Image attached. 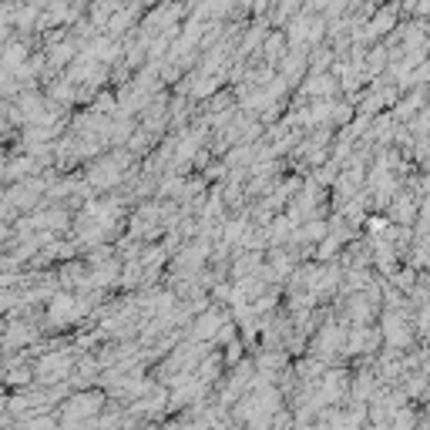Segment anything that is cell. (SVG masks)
<instances>
[{
    "mask_svg": "<svg viewBox=\"0 0 430 430\" xmlns=\"http://www.w3.org/2000/svg\"><path fill=\"white\" fill-rule=\"evenodd\" d=\"M98 407H101V393H84V397H74V400H71L64 414H67V420H71L74 414H81V417H84V414H94Z\"/></svg>",
    "mask_w": 430,
    "mask_h": 430,
    "instance_id": "cell-1",
    "label": "cell"
},
{
    "mask_svg": "<svg viewBox=\"0 0 430 430\" xmlns=\"http://www.w3.org/2000/svg\"><path fill=\"white\" fill-rule=\"evenodd\" d=\"M122 165H124V162H118V165H115V162H107V158H105V162H101V165L91 171V182L101 185V188L115 185V182H118V175H122Z\"/></svg>",
    "mask_w": 430,
    "mask_h": 430,
    "instance_id": "cell-2",
    "label": "cell"
},
{
    "mask_svg": "<svg viewBox=\"0 0 430 430\" xmlns=\"http://www.w3.org/2000/svg\"><path fill=\"white\" fill-rule=\"evenodd\" d=\"M393 17H397V11H393V7H384L380 14H377V17H373V20H370V31H367V37H377V34H386V31H390V24H393Z\"/></svg>",
    "mask_w": 430,
    "mask_h": 430,
    "instance_id": "cell-3",
    "label": "cell"
},
{
    "mask_svg": "<svg viewBox=\"0 0 430 430\" xmlns=\"http://www.w3.org/2000/svg\"><path fill=\"white\" fill-rule=\"evenodd\" d=\"M219 326H222V316L219 313H205L199 320V326H195V337H212Z\"/></svg>",
    "mask_w": 430,
    "mask_h": 430,
    "instance_id": "cell-4",
    "label": "cell"
},
{
    "mask_svg": "<svg viewBox=\"0 0 430 430\" xmlns=\"http://www.w3.org/2000/svg\"><path fill=\"white\" fill-rule=\"evenodd\" d=\"M427 414H430V407H427Z\"/></svg>",
    "mask_w": 430,
    "mask_h": 430,
    "instance_id": "cell-5",
    "label": "cell"
}]
</instances>
